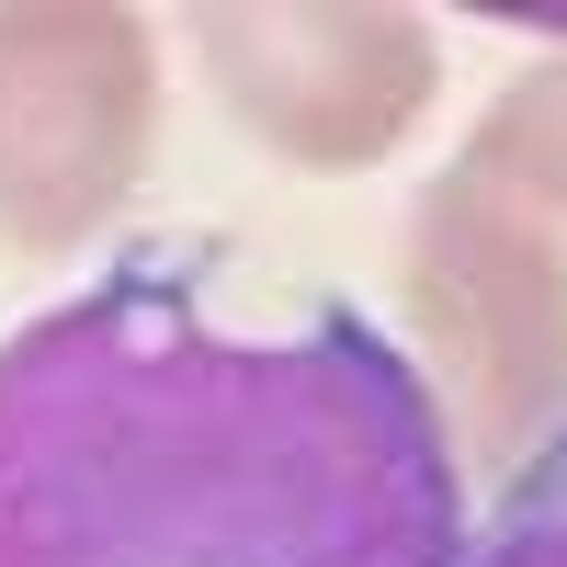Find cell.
<instances>
[{"label":"cell","instance_id":"1","mask_svg":"<svg viewBox=\"0 0 567 567\" xmlns=\"http://www.w3.org/2000/svg\"><path fill=\"white\" fill-rule=\"evenodd\" d=\"M465 465L341 296L261 329L136 250L0 341V567H454Z\"/></svg>","mask_w":567,"mask_h":567},{"label":"cell","instance_id":"2","mask_svg":"<svg viewBox=\"0 0 567 567\" xmlns=\"http://www.w3.org/2000/svg\"><path fill=\"white\" fill-rule=\"evenodd\" d=\"M409 307L454 374V465H523L545 454V420L567 409V261L545 205H523L477 159H454L409 216Z\"/></svg>","mask_w":567,"mask_h":567},{"label":"cell","instance_id":"3","mask_svg":"<svg viewBox=\"0 0 567 567\" xmlns=\"http://www.w3.org/2000/svg\"><path fill=\"white\" fill-rule=\"evenodd\" d=\"M159 125V58L148 23L103 0H12L0 12V239L12 250H80Z\"/></svg>","mask_w":567,"mask_h":567},{"label":"cell","instance_id":"4","mask_svg":"<svg viewBox=\"0 0 567 567\" xmlns=\"http://www.w3.org/2000/svg\"><path fill=\"white\" fill-rule=\"evenodd\" d=\"M205 69L272 159L363 171L432 114V34L363 0H284V12H205Z\"/></svg>","mask_w":567,"mask_h":567},{"label":"cell","instance_id":"5","mask_svg":"<svg viewBox=\"0 0 567 567\" xmlns=\"http://www.w3.org/2000/svg\"><path fill=\"white\" fill-rule=\"evenodd\" d=\"M477 159L488 182H511L523 205H545V216H567V58L556 69H534V80H511L499 103H488V125H477Z\"/></svg>","mask_w":567,"mask_h":567},{"label":"cell","instance_id":"6","mask_svg":"<svg viewBox=\"0 0 567 567\" xmlns=\"http://www.w3.org/2000/svg\"><path fill=\"white\" fill-rule=\"evenodd\" d=\"M454 567H567V420L545 432V454L511 465V488L488 511L477 545H454Z\"/></svg>","mask_w":567,"mask_h":567}]
</instances>
